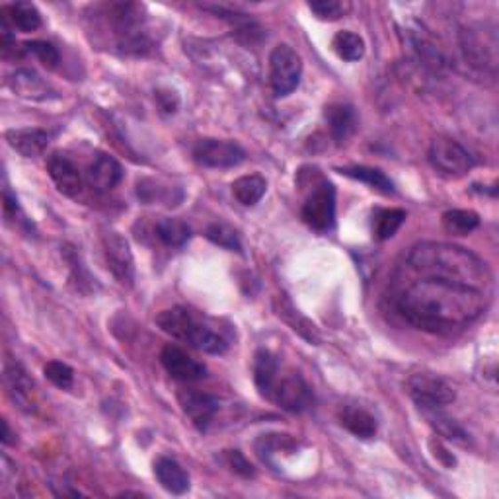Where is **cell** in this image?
Here are the masks:
<instances>
[{
	"mask_svg": "<svg viewBox=\"0 0 499 499\" xmlns=\"http://www.w3.org/2000/svg\"><path fill=\"white\" fill-rule=\"evenodd\" d=\"M494 291L441 277H416L398 293L394 306L408 324L429 334H451L478 321Z\"/></svg>",
	"mask_w": 499,
	"mask_h": 499,
	"instance_id": "obj_1",
	"label": "cell"
},
{
	"mask_svg": "<svg viewBox=\"0 0 499 499\" xmlns=\"http://www.w3.org/2000/svg\"><path fill=\"white\" fill-rule=\"evenodd\" d=\"M406 265L417 277H441L494 291V273L480 256L447 242L416 244L406 256Z\"/></svg>",
	"mask_w": 499,
	"mask_h": 499,
	"instance_id": "obj_2",
	"label": "cell"
},
{
	"mask_svg": "<svg viewBox=\"0 0 499 499\" xmlns=\"http://www.w3.org/2000/svg\"><path fill=\"white\" fill-rule=\"evenodd\" d=\"M156 324L164 334L189 344L203 353L221 355L231 345V339L223 330H218L215 321L197 314L187 306H172L156 314Z\"/></svg>",
	"mask_w": 499,
	"mask_h": 499,
	"instance_id": "obj_3",
	"label": "cell"
},
{
	"mask_svg": "<svg viewBox=\"0 0 499 499\" xmlns=\"http://www.w3.org/2000/svg\"><path fill=\"white\" fill-rule=\"evenodd\" d=\"M143 6L117 3L107 6L109 22L114 26L117 47L127 55H145L153 49V39L145 26Z\"/></svg>",
	"mask_w": 499,
	"mask_h": 499,
	"instance_id": "obj_4",
	"label": "cell"
},
{
	"mask_svg": "<svg viewBox=\"0 0 499 499\" xmlns=\"http://www.w3.org/2000/svg\"><path fill=\"white\" fill-rule=\"evenodd\" d=\"M311 192L306 194L301 209L303 221L316 233H330L336 226V187L322 174L311 178Z\"/></svg>",
	"mask_w": 499,
	"mask_h": 499,
	"instance_id": "obj_5",
	"label": "cell"
},
{
	"mask_svg": "<svg viewBox=\"0 0 499 499\" xmlns=\"http://www.w3.org/2000/svg\"><path fill=\"white\" fill-rule=\"evenodd\" d=\"M265 400L273 402L285 412L301 414L308 408L314 406V391L308 384L301 373L297 371H283L279 367V373L275 381L269 386V391L264 394Z\"/></svg>",
	"mask_w": 499,
	"mask_h": 499,
	"instance_id": "obj_6",
	"label": "cell"
},
{
	"mask_svg": "<svg viewBox=\"0 0 499 499\" xmlns=\"http://www.w3.org/2000/svg\"><path fill=\"white\" fill-rule=\"evenodd\" d=\"M303 75V61L293 47L277 45L269 55V84L275 98L293 94Z\"/></svg>",
	"mask_w": 499,
	"mask_h": 499,
	"instance_id": "obj_7",
	"label": "cell"
},
{
	"mask_svg": "<svg viewBox=\"0 0 499 499\" xmlns=\"http://www.w3.org/2000/svg\"><path fill=\"white\" fill-rule=\"evenodd\" d=\"M427 156L437 172L448 178H463L476 164L474 156L461 143L448 137H435L432 145H429Z\"/></svg>",
	"mask_w": 499,
	"mask_h": 499,
	"instance_id": "obj_8",
	"label": "cell"
},
{
	"mask_svg": "<svg viewBox=\"0 0 499 499\" xmlns=\"http://www.w3.org/2000/svg\"><path fill=\"white\" fill-rule=\"evenodd\" d=\"M408 394L419 406V410H433L453 404L456 392L445 378L433 373H414L408 378Z\"/></svg>",
	"mask_w": 499,
	"mask_h": 499,
	"instance_id": "obj_9",
	"label": "cell"
},
{
	"mask_svg": "<svg viewBox=\"0 0 499 499\" xmlns=\"http://www.w3.org/2000/svg\"><path fill=\"white\" fill-rule=\"evenodd\" d=\"M461 49L468 65L480 71L495 73L497 65V37L495 29L468 28L461 32Z\"/></svg>",
	"mask_w": 499,
	"mask_h": 499,
	"instance_id": "obj_10",
	"label": "cell"
},
{
	"mask_svg": "<svg viewBox=\"0 0 499 499\" xmlns=\"http://www.w3.org/2000/svg\"><path fill=\"white\" fill-rule=\"evenodd\" d=\"M102 250L107 269L117 279L119 285L133 287L135 281V259L129 242L115 231L102 233Z\"/></svg>",
	"mask_w": 499,
	"mask_h": 499,
	"instance_id": "obj_11",
	"label": "cell"
},
{
	"mask_svg": "<svg viewBox=\"0 0 499 499\" xmlns=\"http://www.w3.org/2000/svg\"><path fill=\"white\" fill-rule=\"evenodd\" d=\"M194 161L205 168H234L246 161V151L234 141L202 139L194 147Z\"/></svg>",
	"mask_w": 499,
	"mask_h": 499,
	"instance_id": "obj_12",
	"label": "cell"
},
{
	"mask_svg": "<svg viewBox=\"0 0 499 499\" xmlns=\"http://www.w3.org/2000/svg\"><path fill=\"white\" fill-rule=\"evenodd\" d=\"M179 406H182L184 414L189 417V422L194 424L199 432H207L209 425L213 424L215 416L221 410V402L218 398L207 392L199 391H182L178 392Z\"/></svg>",
	"mask_w": 499,
	"mask_h": 499,
	"instance_id": "obj_13",
	"label": "cell"
},
{
	"mask_svg": "<svg viewBox=\"0 0 499 499\" xmlns=\"http://www.w3.org/2000/svg\"><path fill=\"white\" fill-rule=\"evenodd\" d=\"M4 386L10 396L20 410L22 412H34L36 410V384L29 378L24 365L18 361H8L4 367Z\"/></svg>",
	"mask_w": 499,
	"mask_h": 499,
	"instance_id": "obj_14",
	"label": "cell"
},
{
	"mask_svg": "<svg viewBox=\"0 0 499 499\" xmlns=\"http://www.w3.org/2000/svg\"><path fill=\"white\" fill-rule=\"evenodd\" d=\"M161 363L168 371V375L182 383H195L207 376V367L199 363L197 359L187 355L184 349L178 345H164L161 353Z\"/></svg>",
	"mask_w": 499,
	"mask_h": 499,
	"instance_id": "obj_15",
	"label": "cell"
},
{
	"mask_svg": "<svg viewBox=\"0 0 499 499\" xmlns=\"http://www.w3.org/2000/svg\"><path fill=\"white\" fill-rule=\"evenodd\" d=\"M47 172L51 176L53 184L57 186L59 192L67 197L76 199L83 194V174L78 166L63 153H53L47 158Z\"/></svg>",
	"mask_w": 499,
	"mask_h": 499,
	"instance_id": "obj_16",
	"label": "cell"
},
{
	"mask_svg": "<svg viewBox=\"0 0 499 499\" xmlns=\"http://www.w3.org/2000/svg\"><path fill=\"white\" fill-rule=\"evenodd\" d=\"M123 179V168L114 156L106 153H96L92 162L88 166V184L92 186L96 192H112L114 187L119 186Z\"/></svg>",
	"mask_w": 499,
	"mask_h": 499,
	"instance_id": "obj_17",
	"label": "cell"
},
{
	"mask_svg": "<svg viewBox=\"0 0 499 499\" xmlns=\"http://www.w3.org/2000/svg\"><path fill=\"white\" fill-rule=\"evenodd\" d=\"M4 137L6 143L26 158L44 154L49 141H51V133L45 131V129H10Z\"/></svg>",
	"mask_w": 499,
	"mask_h": 499,
	"instance_id": "obj_18",
	"label": "cell"
},
{
	"mask_svg": "<svg viewBox=\"0 0 499 499\" xmlns=\"http://www.w3.org/2000/svg\"><path fill=\"white\" fill-rule=\"evenodd\" d=\"M324 117L328 122V127H330V133L334 137V141L337 145L345 143L349 137H353V133L357 131L359 119H357V112L352 104H332L326 107Z\"/></svg>",
	"mask_w": 499,
	"mask_h": 499,
	"instance_id": "obj_19",
	"label": "cell"
},
{
	"mask_svg": "<svg viewBox=\"0 0 499 499\" xmlns=\"http://www.w3.org/2000/svg\"><path fill=\"white\" fill-rule=\"evenodd\" d=\"M337 419L342 427H345L349 433L355 435L357 439H373L378 432V424L373 414H368L363 408L357 406H344L339 408L337 412Z\"/></svg>",
	"mask_w": 499,
	"mask_h": 499,
	"instance_id": "obj_20",
	"label": "cell"
},
{
	"mask_svg": "<svg viewBox=\"0 0 499 499\" xmlns=\"http://www.w3.org/2000/svg\"><path fill=\"white\" fill-rule=\"evenodd\" d=\"M154 476L164 490L170 494L182 495L189 490V476L184 468L174 461V458H168V456L158 458L154 463Z\"/></svg>",
	"mask_w": 499,
	"mask_h": 499,
	"instance_id": "obj_21",
	"label": "cell"
},
{
	"mask_svg": "<svg viewBox=\"0 0 499 499\" xmlns=\"http://www.w3.org/2000/svg\"><path fill=\"white\" fill-rule=\"evenodd\" d=\"M8 86L12 88L14 94L28 99L49 98V86L44 83L42 76L32 71V68H20V71H16L8 78Z\"/></svg>",
	"mask_w": 499,
	"mask_h": 499,
	"instance_id": "obj_22",
	"label": "cell"
},
{
	"mask_svg": "<svg viewBox=\"0 0 499 499\" xmlns=\"http://www.w3.org/2000/svg\"><path fill=\"white\" fill-rule=\"evenodd\" d=\"M273 306H275L277 316H279V318H283V321H285L289 326H291L295 332L301 334V336H303L305 339H308V342H311V344H318V342H321V336H318V332H316V326L308 322L306 318L297 311V308L293 306V303L289 301L287 297H277Z\"/></svg>",
	"mask_w": 499,
	"mask_h": 499,
	"instance_id": "obj_23",
	"label": "cell"
},
{
	"mask_svg": "<svg viewBox=\"0 0 499 499\" xmlns=\"http://www.w3.org/2000/svg\"><path fill=\"white\" fill-rule=\"evenodd\" d=\"M3 14L10 26L14 29H20V32L29 34V32H36V29L42 28V14H39V10L36 4L32 3H14V4H8L3 8Z\"/></svg>",
	"mask_w": 499,
	"mask_h": 499,
	"instance_id": "obj_24",
	"label": "cell"
},
{
	"mask_svg": "<svg viewBox=\"0 0 499 499\" xmlns=\"http://www.w3.org/2000/svg\"><path fill=\"white\" fill-rule=\"evenodd\" d=\"M339 174H344L347 178H353L357 182H363L368 187L376 189V192L391 195L394 194V184L392 179L388 178L384 172H381L378 168H371V166H345V168H337Z\"/></svg>",
	"mask_w": 499,
	"mask_h": 499,
	"instance_id": "obj_25",
	"label": "cell"
},
{
	"mask_svg": "<svg viewBox=\"0 0 499 499\" xmlns=\"http://www.w3.org/2000/svg\"><path fill=\"white\" fill-rule=\"evenodd\" d=\"M265 189H267L265 178H262L259 174H250L238 178L233 184V195L241 205L252 207L265 195Z\"/></svg>",
	"mask_w": 499,
	"mask_h": 499,
	"instance_id": "obj_26",
	"label": "cell"
},
{
	"mask_svg": "<svg viewBox=\"0 0 499 499\" xmlns=\"http://www.w3.org/2000/svg\"><path fill=\"white\" fill-rule=\"evenodd\" d=\"M279 361L277 357L267 352V349H257V353L254 357V383L259 394H265L269 391V386L275 381V376L279 373Z\"/></svg>",
	"mask_w": 499,
	"mask_h": 499,
	"instance_id": "obj_27",
	"label": "cell"
},
{
	"mask_svg": "<svg viewBox=\"0 0 499 499\" xmlns=\"http://www.w3.org/2000/svg\"><path fill=\"white\" fill-rule=\"evenodd\" d=\"M404 209H378L373 217V236L375 241L384 242L388 238H392L398 228L406 221Z\"/></svg>",
	"mask_w": 499,
	"mask_h": 499,
	"instance_id": "obj_28",
	"label": "cell"
},
{
	"mask_svg": "<svg viewBox=\"0 0 499 499\" xmlns=\"http://www.w3.org/2000/svg\"><path fill=\"white\" fill-rule=\"evenodd\" d=\"M424 416L427 417V422L432 424V427L435 429V432L448 439V441H455V443H466L468 441V433L464 432V429L458 425L455 419H451L448 416H445L441 412V408H433V410H422Z\"/></svg>",
	"mask_w": 499,
	"mask_h": 499,
	"instance_id": "obj_29",
	"label": "cell"
},
{
	"mask_svg": "<svg viewBox=\"0 0 499 499\" xmlns=\"http://www.w3.org/2000/svg\"><path fill=\"white\" fill-rule=\"evenodd\" d=\"M156 236L161 238V242L168 248H182L187 244L192 231L189 226L179 221V218H161L156 223Z\"/></svg>",
	"mask_w": 499,
	"mask_h": 499,
	"instance_id": "obj_30",
	"label": "cell"
},
{
	"mask_svg": "<svg viewBox=\"0 0 499 499\" xmlns=\"http://www.w3.org/2000/svg\"><path fill=\"white\" fill-rule=\"evenodd\" d=\"M332 47L339 59L344 61H359L365 55V42L361 36H357L349 29H342L332 39Z\"/></svg>",
	"mask_w": 499,
	"mask_h": 499,
	"instance_id": "obj_31",
	"label": "cell"
},
{
	"mask_svg": "<svg viewBox=\"0 0 499 499\" xmlns=\"http://www.w3.org/2000/svg\"><path fill=\"white\" fill-rule=\"evenodd\" d=\"M443 225L447 233L456 236H466L480 226V217L474 211H466V209H453L443 215Z\"/></svg>",
	"mask_w": 499,
	"mask_h": 499,
	"instance_id": "obj_32",
	"label": "cell"
},
{
	"mask_svg": "<svg viewBox=\"0 0 499 499\" xmlns=\"http://www.w3.org/2000/svg\"><path fill=\"white\" fill-rule=\"evenodd\" d=\"M205 236L213 244L221 246L225 250H231V252H242V242L241 236L234 231L231 225L225 223H213L205 228Z\"/></svg>",
	"mask_w": 499,
	"mask_h": 499,
	"instance_id": "obj_33",
	"label": "cell"
},
{
	"mask_svg": "<svg viewBox=\"0 0 499 499\" xmlns=\"http://www.w3.org/2000/svg\"><path fill=\"white\" fill-rule=\"evenodd\" d=\"M24 51L37 57V61L47 68H55L59 61H61V55H59L57 47L49 42H42V39H34V42L24 44Z\"/></svg>",
	"mask_w": 499,
	"mask_h": 499,
	"instance_id": "obj_34",
	"label": "cell"
},
{
	"mask_svg": "<svg viewBox=\"0 0 499 499\" xmlns=\"http://www.w3.org/2000/svg\"><path fill=\"white\" fill-rule=\"evenodd\" d=\"M44 375L47 381H51L57 388H71L75 383V371L63 361H49L44 367Z\"/></svg>",
	"mask_w": 499,
	"mask_h": 499,
	"instance_id": "obj_35",
	"label": "cell"
},
{
	"mask_svg": "<svg viewBox=\"0 0 499 499\" xmlns=\"http://www.w3.org/2000/svg\"><path fill=\"white\" fill-rule=\"evenodd\" d=\"M308 8H311V12L318 20H328V22H334V20H339L347 12L349 4L339 3V0H321V3H311L308 4Z\"/></svg>",
	"mask_w": 499,
	"mask_h": 499,
	"instance_id": "obj_36",
	"label": "cell"
},
{
	"mask_svg": "<svg viewBox=\"0 0 499 499\" xmlns=\"http://www.w3.org/2000/svg\"><path fill=\"white\" fill-rule=\"evenodd\" d=\"M65 257L68 259V264H71V269H73V281L78 283V291H84V287H86V285H88V287H92V281H96V279L90 277V273L83 267V264L78 262V256H76L75 252H71V250H67Z\"/></svg>",
	"mask_w": 499,
	"mask_h": 499,
	"instance_id": "obj_37",
	"label": "cell"
},
{
	"mask_svg": "<svg viewBox=\"0 0 499 499\" xmlns=\"http://www.w3.org/2000/svg\"><path fill=\"white\" fill-rule=\"evenodd\" d=\"M226 461L238 476H242V478H254L256 476V468L250 464V461L241 451H228Z\"/></svg>",
	"mask_w": 499,
	"mask_h": 499,
	"instance_id": "obj_38",
	"label": "cell"
},
{
	"mask_svg": "<svg viewBox=\"0 0 499 499\" xmlns=\"http://www.w3.org/2000/svg\"><path fill=\"white\" fill-rule=\"evenodd\" d=\"M12 432H10V427H8V422L6 419H3V443L4 445H12Z\"/></svg>",
	"mask_w": 499,
	"mask_h": 499,
	"instance_id": "obj_39",
	"label": "cell"
}]
</instances>
